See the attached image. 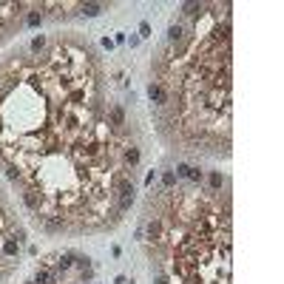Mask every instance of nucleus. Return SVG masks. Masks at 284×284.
Listing matches in <instances>:
<instances>
[{
    "label": "nucleus",
    "mask_w": 284,
    "mask_h": 284,
    "mask_svg": "<svg viewBox=\"0 0 284 284\" xmlns=\"http://www.w3.org/2000/svg\"><path fill=\"white\" fill-rule=\"evenodd\" d=\"M182 37H185V20L170 23V28H168V46H176Z\"/></svg>",
    "instance_id": "9"
},
{
    "label": "nucleus",
    "mask_w": 284,
    "mask_h": 284,
    "mask_svg": "<svg viewBox=\"0 0 284 284\" xmlns=\"http://www.w3.org/2000/svg\"><path fill=\"white\" fill-rule=\"evenodd\" d=\"M148 99H151V105H156V111H165V108H168V99H170L168 85L151 80L148 83Z\"/></svg>",
    "instance_id": "4"
},
{
    "label": "nucleus",
    "mask_w": 284,
    "mask_h": 284,
    "mask_svg": "<svg viewBox=\"0 0 284 284\" xmlns=\"http://www.w3.org/2000/svg\"><path fill=\"white\" fill-rule=\"evenodd\" d=\"M28 3H0V40H6L14 28L23 26V14Z\"/></svg>",
    "instance_id": "2"
},
{
    "label": "nucleus",
    "mask_w": 284,
    "mask_h": 284,
    "mask_svg": "<svg viewBox=\"0 0 284 284\" xmlns=\"http://www.w3.org/2000/svg\"><path fill=\"white\" fill-rule=\"evenodd\" d=\"M136 199V185H134V173H128L125 179L120 182V188H117V210L125 216L128 210H131V205H134Z\"/></svg>",
    "instance_id": "3"
},
{
    "label": "nucleus",
    "mask_w": 284,
    "mask_h": 284,
    "mask_svg": "<svg viewBox=\"0 0 284 284\" xmlns=\"http://www.w3.org/2000/svg\"><path fill=\"white\" fill-rule=\"evenodd\" d=\"M71 284H80V281H71Z\"/></svg>",
    "instance_id": "18"
},
{
    "label": "nucleus",
    "mask_w": 284,
    "mask_h": 284,
    "mask_svg": "<svg viewBox=\"0 0 284 284\" xmlns=\"http://www.w3.org/2000/svg\"><path fill=\"white\" fill-rule=\"evenodd\" d=\"M6 276H9V270H6V267H0V281H3Z\"/></svg>",
    "instance_id": "15"
},
{
    "label": "nucleus",
    "mask_w": 284,
    "mask_h": 284,
    "mask_svg": "<svg viewBox=\"0 0 284 284\" xmlns=\"http://www.w3.org/2000/svg\"><path fill=\"white\" fill-rule=\"evenodd\" d=\"M74 262H77V253H71V250H65V253L57 256V264H54V273H68L71 267H74Z\"/></svg>",
    "instance_id": "7"
},
{
    "label": "nucleus",
    "mask_w": 284,
    "mask_h": 284,
    "mask_svg": "<svg viewBox=\"0 0 284 284\" xmlns=\"http://www.w3.org/2000/svg\"><path fill=\"white\" fill-rule=\"evenodd\" d=\"M105 117H108V125H111L114 131H125V125H128V111H125V105H122V102H108Z\"/></svg>",
    "instance_id": "5"
},
{
    "label": "nucleus",
    "mask_w": 284,
    "mask_h": 284,
    "mask_svg": "<svg viewBox=\"0 0 284 284\" xmlns=\"http://www.w3.org/2000/svg\"><path fill=\"white\" fill-rule=\"evenodd\" d=\"M102 3H80V9H77V14H83V17H99L102 14Z\"/></svg>",
    "instance_id": "10"
},
{
    "label": "nucleus",
    "mask_w": 284,
    "mask_h": 284,
    "mask_svg": "<svg viewBox=\"0 0 284 284\" xmlns=\"http://www.w3.org/2000/svg\"><path fill=\"white\" fill-rule=\"evenodd\" d=\"M179 185V179H176V173H173V170H162V191H173V188H176Z\"/></svg>",
    "instance_id": "12"
},
{
    "label": "nucleus",
    "mask_w": 284,
    "mask_h": 284,
    "mask_svg": "<svg viewBox=\"0 0 284 284\" xmlns=\"http://www.w3.org/2000/svg\"><path fill=\"white\" fill-rule=\"evenodd\" d=\"M46 46H49V40H46V37H43V34H37L34 40L28 43V54H40V51L46 49Z\"/></svg>",
    "instance_id": "13"
},
{
    "label": "nucleus",
    "mask_w": 284,
    "mask_h": 284,
    "mask_svg": "<svg viewBox=\"0 0 284 284\" xmlns=\"http://www.w3.org/2000/svg\"><path fill=\"white\" fill-rule=\"evenodd\" d=\"M26 284H34V281H26Z\"/></svg>",
    "instance_id": "17"
},
{
    "label": "nucleus",
    "mask_w": 284,
    "mask_h": 284,
    "mask_svg": "<svg viewBox=\"0 0 284 284\" xmlns=\"http://www.w3.org/2000/svg\"><path fill=\"white\" fill-rule=\"evenodd\" d=\"M9 216H12V213L6 210V205H3V202H0V239H3V236L9 233V230H12V219H9Z\"/></svg>",
    "instance_id": "11"
},
{
    "label": "nucleus",
    "mask_w": 284,
    "mask_h": 284,
    "mask_svg": "<svg viewBox=\"0 0 284 284\" xmlns=\"http://www.w3.org/2000/svg\"><path fill=\"white\" fill-rule=\"evenodd\" d=\"M105 111L88 43L60 34L40 54L0 65V165L17 193L37 196V225L85 233L122 219L117 188L131 170Z\"/></svg>",
    "instance_id": "1"
},
{
    "label": "nucleus",
    "mask_w": 284,
    "mask_h": 284,
    "mask_svg": "<svg viewBox=\"0 0 284 284\" xmlns=\"http://www.w3.org/2000/svg\"><path fill=\"white\" fill-rule=\"evenodd\" d=\"M139 37H151V26H148V23H139Z\"/></svg>",
    "instance_id": "14"
},
{
    "label": "nucleus",
    "mask_w": 284,
    "mask_h": 284,
    "mask_svg": "<svg viewBox=\"0 0 284 284\" xmlns=\"http://www.w3.org/2000/svg\"><path fill=\"white\" fill-rule=\"evenodd\" d=\"M205 179H207V188H205V191L222 193V188H225V173H222V170H207Z\"/></svg>",
    "instance_id": "8"
},
{
    "label": "nucleus",
    "mask_w": 284,
    "mask_h": 284,
    "mask_svg": "<svg viewBox=\"0 0 284 284\" xmlns=\"http://www.w3.org/2000/svg\"><path fill=\"white\" fill-rule=\"evenodd\" d=\"M43 20H46V17H43V6H40V3H31V6H28V12H26V17H23V26L37 28Z\"/></svg>",
    "instance_id": "6"
},
{
    "label": "nucleus",
    "mask_w": 284,
    "mask_h": 284,
    "mask_svg": "<svg viewBox=\"0 0 284 284\" xmlns=\"http://www.w3.org/2000/svg\"><path fill=\"white\" fill-rule=\"evenodd\" d=\"M117 284H128V278H125V276H120V278H117Z\"/></svg>",
    "instance_id": "16"
}]
</instances>
